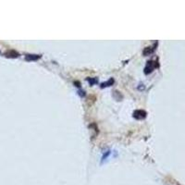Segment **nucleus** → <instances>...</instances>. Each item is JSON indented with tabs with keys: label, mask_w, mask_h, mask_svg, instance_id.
I'll return each instance as SVG.
<instances>
[{
	"label": "nucleus",
	"mask_w": 185,
	"mask_h": 185,
	"mask_svg": "<svg viewBox=\"0 0 185 185\" xmlns=\"http://www.w3.org/2000/svg\"><path fill=\"white\" fill-rule=\"evenodd\" d=\"M133 117L137 120H144L145 117H146V112L144 111V110H136V111L133 113Z\"/></svg>",
	"instance_id": "nucleus-1"
},
{
	"label": "nucleus",
	"mask_w": 185,
	"mask_h": 185,
	"mask_svg": "<svg viewBox=\"0 0 185 185\" xmlns=\"http://www.w3.org/2000/svg\"><path fill=\"white\" fill-rule=\"evenodd\" d=\"M154 68H155V65L153 64V62L152 61L148 62L146 68H145V73H150L152 70L154 69Z\"/></svg>",
	"instance_id": "nucleus-2"
},
{
	"label": "nucleus",
	"mask_w": 185,
	"mask_h": 185,
	"mask_svg": "<svg viewBox=\"0 0 185 185\" xmlns=\"http://www.w3.org/2000/svg\"><path fill=\"white\" fill-rule=\"evenodd\" d=\"M6 57H17L19 56V54L17 52H15L14 50H9L5 54Z\"/></svg>",
	"instance_id": "nucleus-3"
},
{
	"label": "nucleus",
	"mask_w": 185,
	"mask_h": 185,
	"mask_svg": "<svg viewBox=\"0 0 185 185\" xmlns=\"http://www.w3.org/2000/svg\"><path fill=\"white\" fill-rule=\"evenodd\" d=\"M39 57H40V56H37V55H26L27 60H36Z\"/></svg>",
	"instance_id": "nucleus-4"
},
{
	"label": "nucleus",
	"mask_w": 185,
	"mask_h": 185,
	"mask_svg": "<svg viewBox=\"0 0 185 185\" xmlns=\"http://www.w3.org/2000/svg\"><path fill=\"white\" fill-rule=\"evenodd\" d=\"M113 81H114L111 79V80H109L108 82H106V83H103V84H102V87H104V86H109V85H111V84L113 83Z\"/></svg>",
	"instance_id": "nucleus-5"
},
{
	"label": "nucleus",
	"mask_w": 185,
	"mask_h": 185,
	"mask_svg": "<svg viewBox=\"0 0 185 185\" xmlns=\"http://www.w3.org/2000/svg\"><path fill=\"white\" fill-rule=\"evenodd\" d=\"M88 81H91V84H94V82H97V80H96V79H94V80H91V79H89Z\"/></svg>",
	"instance_id": "nucleus-6"
}]
</instances>
